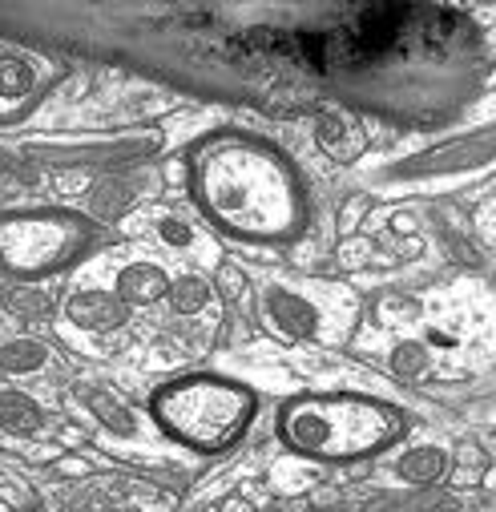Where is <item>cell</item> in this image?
Instances as JSON below:
<instances>
[{
    "label": "cell",
    "mask_w": 496,
    "mask_h": 512,
    "mask_svg": "<svg viewBox=\"0 0 496 512\" xmlns=\"http://www.w3.org/2000/svg\"><path fill=\"white\" fill-rule=\"evenodd\" d=\"M117 295L130 299V303H154L162 295H170V279L154 267V263H138V267H126L117 279Z\"/></svg>",
    "instance_id": "obj_8"
},
{
    "label": "cell",
    "mask_w": 496,
    "mask_h": 512,
    "mask_svg": "<svg viewBox=\"0 0 496 512\" xmlns=\"http://www.w3.org/2000/svg\"><path fill=\"white\" fill-rule=\"evenodd\" d=\"M194 190L202 210L255 242L291 238L303 226V186L291 162L259 138L218 134L194 154Z\"/></svg>",
    "instance_id": "obj_1"
},
{
    "label": "cell",
    "mask_w": 496,
    "mask_h": 512,
    "mask_svg": "<svg viewBox=\"0 0 496 512\" xmlns=\"http://www.w3.org/2000/svg\"><path fill=\"white\" fill-rule=\"evenodd\" d=\"M69 319L77 327H117L126 319V307H121V299H113L109 291H81L69 299Z\"/></svg>",
    "instance_id": "obj_7"
},
{
    "label": "cell",
    "mask_w": 496,
    "mask_h": 512,
    "mask_svg": "<svg viewBox=\"0 0 496 512\" xmlns=\"http://www.w3.org/2000/svg\"><path fill=\"white\" fill-rule=\"evenodd\" d=\"M93 242V226L65 210H25L0 218V267L17 279L61 271Z\"/></svg>",
    "instance_id": "obj_4"
},
{
    "label": "cell",
    "mask_w": 496,
    "mask_h": 512,
    "mask_svg": "<svg viewBox=\"0 0 496 512\" xmlns=\"http://www.w3.org/2000/svg\"><path fill=\"white\" fill-rule=\"evenodd\" d=\"M41 420H45V416H41L37 400H29V396L17 392V388H0V428H5V432H17V436L37 432Z\"/></svg>",
    "instance_id": "obj_9"
},
{
    "label": "cell",
    "mask_w": 496,
    "mask_h": 512,
    "mask_svg": "<svg viewBox=\"0 0 496 512\" xmlns=\"http://www.w3.org/2000/svg\"><path fill=\"white\" fill-rule=\"evenodd\" d=\"M267 307H271V319H275L283 331H291V335H311V327H315V311H311V303H303L299 295L271 291Z\"/></svg>",
    "instance_id": "obj_10"
},
{
    "label": "cell",
    "mask_w": 496,
    "mask_h": 512,
    "mask_svg": "<svg viewBox=\"0 0 496 512\" xmlns=\"http://www.w3.org/2000/svg\"><path fill=\"white\" fill-rule=\"evenodd\" d=\"M404 428L400 412L367 396H303L283 408L279 436L307 456L355 460L380 452Z\"/></svg>",
    "instance_id": "obj_2"
},
{
    "label": "cell",
    "mask_w": 496,
    "mask_h": 512,
    "mask_svg": "<svg viewBox=\"0 0 496 512\" xmlns=\"http://www.w3.org/2000/svg\"><path fill=\"white\" fill-rule=\"evenodd\" d=\"M206 299H210V287H206L202 279H178V283L170 287V303H174V311H182V315L202 311Z\"/></svg>",
    "instance_id": "obj_12"
},
{
    "label": "cell",
    "mask_w": 496,
    "mask_h": 512,
    "mask_svg": "<svg viewBox=\"0 0 496 512\" xmlns=\"http://www.w3.org/2000/svg\"><path fill=\"white\" fill-rule=\"evenodd\" d=\"M154 416L182 444L218 452L230 440H238L242 428L251 424L255 396L242 383H230L222 375H190V379L166 383L154 396Z\"/></svg>",
    "instance_id": "obj_3"
},
{
    "label": "cell",
    "mask_w": 496,
    "mask_h": 512,
    "mask_svg": "<svg viewBox=\"0 0 496 512\" xmlns=\"http://www.w3.org/2000/svg\"><path fill=\"white\" fill-rule=\"evenodd\" d=\"M41 85H45V77H41V65L33 57L0 45V121L25 113L37 101Z\"/></svg>",
    "instance_id": "obj_6"
},
{
    "label": "cell",
    "mask_w": 496,
    "mask_h": 512,
    "mask_svg": "<svg viewBox=\"0 0 496 512\" xmlns=\"http://www.w3.org/2000/svg\"><path fill=\"white\" fill-rule=\"evenodd\" d=\"M162 238H166L170 246H186V242H190V230H186L178 218H166V222H162Z\"/></svg>",
    "instance_id": "obj_14"
},
{
    "label": "cell",
    "mask_w": 496,
    "mask_h": 512,
    "mask_svg": "<svg viewBox=\"0 0 496 512\" xmlns=\"http://www.w3.org/2000/svg\"><path fill=\"white\" fill-rule=\"evenodd\" d=\"M49 359V347L37 343V339H13L0 347V371L9 375H29V371H41Z\"/></svg>",
    "instance_id": "obj_11"
},
{
    "label": "cell",
    "mask_w": 496,
    "mask_h": 512,
    "mask_svg": "<svg viewBox=\"0 0 496 512\" xmlns=\"http://www.w3.org/2000/svg\"><path fill=\"white\" fill-rule=\"evenodd\" d=\"M496 158V125L488 130H476V134H464L456 142H444L436 150H424L416 154L412 162L396 166L392 174H404V178H424V174H456V170H472V166H484Z\"/></svg>",
    "instance_id": "obj_5"
},
{
    "label": "cell",
    "mask_w": 496,
    "mask_h": 512,
    "mask_svg": "<svg viewBox=\"0 0 496 512\" xmlns=\"http://www.w3.org/2000/svg\"><path fill=\"white\" fill-rule=\"evenodd\" d=\"M436 472H440V456L432 448H420L400 460V476H408V480H432Z\"/></svg>",
    "instance_id": "obj_13"
}]
</instances>
